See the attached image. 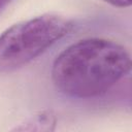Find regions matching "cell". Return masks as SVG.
<instances>
[{"label": "cell", "mask_w": 132, "mask_h": 132, "mask_svg": "<svg viewBox=\"0 0 132 132\" xmlns=\"http://www.w3.org/2000/svg\"><path fill=\"white\" fill-rule=\"evenodd\" d=\"M72 29L70 20L50 13L10 26L0 34V72H11L29 64Z\"/></svg>", "instance_id": "cell-2"}, {"label": "cell", "mask_w": 132, "mask_h": 132, "mask_svg": "<svg viewBox=\"0 0 132 132\" xmlns=\"http://www.w3.org/2000/svg\"><path fill=\"white\" fill-rule=\"evenodd\" d=\"M104 1L117 7H128L131 4V0H104Z\"/></svg>", "instance_id": "cell-4"}, {"label": "cell", "mask_w": 132, "mask_h": 132, "mask_svg": "<svg viewBox=\"0 0 132 132\" xmlns=\"http://www.w3.org/2000/svg\"><path fill=\"white\" fill-rule=\"evenodd\" d=\"M12 0H0V13L9 5V3Z\"/></svg>", "instance_id": "cell-5"}, {"label": "cell", "mask_w": 132, "mask_h": 132, "mask_svg": "<svg viewBox=\"0 0 132 132\" xmlns=\"http://www.w3.org/2000/svg\"><path fill=\"white\" fill-rule=\"evenodd\" d=\"M131 68L128 51L104 38H86L64 48L52 66V80L61 93L77 99L102 96Z\"/></svg>", "instance_id": "cell-1"}, {"label": "cell", "mask_w": 132, "mask_h": 132, "mask_svg": "<svg viewBox=\"0 0 132 132\" xmlns=\"http://www.w3.org/2000/svg\"><path fill=\"white\" fill-rule=\"evenodd\" d=\"M56 125V118L51 111H40L26 120L14 130L21 131H51Z\"/></svg>", "instance_id": "cell-3"}]
</instances>
